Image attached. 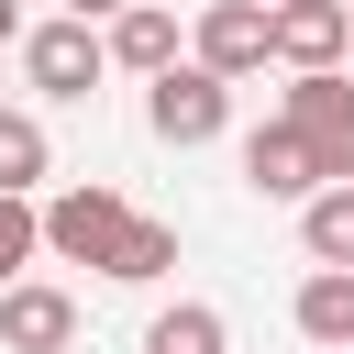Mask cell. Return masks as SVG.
Segmentation results:
<instances>
[{"label":"cell","mask_w":354,"mask_h":354,"mask_svg":"<svg viewBox=\"0 0 354 354\" xmlns=\"http://www.w3.org/2000/svg\"><path fill=\"white\" fill-rule=\"evenodd\" d=\"M277 122L310 144L321 188H354V77H343V66H310V77H288V111H277Z\"/></svg>","instance_id":"1"},{"label":"cell","mask_w":354,"mask_h":354,"mask_svg":"<svg viewBox=\"0 0 354 354\" xmlns=\"http://www.w3.org/2000/svg\"><path fill=\"white\" fill-rule=\"evenodd\" d=\"M122 232H133V199H122V188H100V177H77V188H55V199H44V254H66V266H100V277H111Z\"/></svg>","instance_id":"2"},{"label":"cell","mask_w":354,"mask_h":354,"mask_svg":"<svg viewBox=\"0 0 354 354\" xmlns=\"http://www.w3.org/2000/svg\"><path fill=\"white\" fill-rule=\"evenodd\" d=\"M144 122H155V144L188 155V144H210V133L232 122V77H210V66L188 55V66H166V77L144 88Z\"/></svg>","instance_id":"3"},{"label":"cell","mask_w":354,"mask_h":354,"mask_svg":"<svg viewBox=\"0 0 354 354\" xmlns=\"http://www.w3.org/2000/svg\"><path fill=\"white\" fill-rule=\"evenodd\" d=\"M22 66H33L44 100H88L100 66H111V33H88V22H33V33H22Z\"/></svg>","instance_id":"4"},{"label":"cell","mask_w":354,"mask_h":354,"mask_svg":"<svg viewBox=\"0 0 354 354\" xmlns=\"http://www.w3.org/2000/svg\"><path fill=\"white\" fill-rule=\"evenodd\" d=\"M188 44H199V66H210V77H254V66L277 55V11H266V0H210Z\"/></svg>","instance_id":"5"},{"label":"cell","mask_w":354,"mask_h":354,"mask_svg":"<svg viewBox=\"0 0 354 354\" xmlns=\"http://www.w3.org/2000/svg\"><path fill=\"white\" fill-rule=\"evenodd\" d=\"M66 343H77V299L66 288H44V277L0 288V354H66Z\"/></svg>","instance_id":"6"},{"label":"cell","mask_w":354,"mask_h":354,"mask_svg":"<svg viewBox=\"0 0 354 354\" xmlns=\"http://www.w3.org/2000/svg\"><path fill=\"white\" fill-rule=\"evenodd\" d=\"M243 188L254 199H321V166H310V144L288 133V122H266V133H243Z\"/></svg>","instance_id":"7"},{"label":"cell","mask_w":354,"mask_h":354,"mask_svg":"<svg viewBox=\"0 0 354 354\" xmlns=\"http://www.w3.org/2000/svg\"><path fill=\"white\" fill-rule=\"evenodd\" d=\"M343 44H354V11H343V0H277V66H288V77L332 66Z\"/></svg>","instance_id":"8"},{"label":"cell","mask_w":354,"mask_h":354,"mask_svg":"<svg viewBox=\"0 0 354 354\" xmlns=\"http://www.w3.org/2000/svg\"><path fill=\"white\" fill-rule=\"evenodd\" d=\"M111 66H133V77H166V66H177V11H155V0L111 11Z\"/></svg>","instance_id":"9"},{"label":"cell","mask_w":354,"mask_h":354,"mask_svg":"<svg viewBox=\"0 0 354 354\" xmlns=\"http://www.w3.org/2000/svg\"><path fill=\"white\" fill-rule=\"evenodd\" d=\"M310 343H332V354H354V266H321V277H299V310H288Z\"/></svg>","instance_id":"10"},{"label":"cell","mask_w":354,"mask_h":354,"mask_svg":"<svg viewBox=\"0 0 354 354\" xmlns=\"http://www.w3.org/2000/svg\"><path fill=\"white\" fill-rule=\"evenodd\" d=\"M144 354H232V321H221L210 299H177V310L144 321Z\"/></svg>","instance_id":"11"},{"label":"cell","mask_w":354,"mask_h":354,"mask_svg":"<svg viewBox=\"0 0 354 354\" xmlns=\"http://www.w3.org/2000/svg\"><path fill=\"white\" fill-rule=\"evenodd\" d=\"M44 166H55L44 122H33V111H0V188H11V199H33V188H44Z\"/></svg>","instance_id":"12"},{"label":"cell","mask_w":354,"mask_h":354,"mask_svg":"<svg viewBox=\"0 0 354 354\" xmlns=\"http://www.w3.org/2000/svg\"><path fill=\"white\" fill-rule=\"evenodd\" d=\"M299 243H310V266H354V188L299 199Z\"/></svg>","instance_id":"13"},{"label":"cell","mask_w":354,"mask_h":354,"mask_svg":"<svg viewBox=\"0 0 354 354\" xmlns=\"http://www.w3.org/2000/svg\"><path fill=\"white\" fill-rule=\"evenodd\" d=\"M166 266H177V221H144V210H133V232H122V254H111V277H122V288H155Z\"/></svg>","instance_id":"14"},{"label":"cell","mask_w":354,"mask_h":354,"mask_svg":"<svg viewBox=\"0 0 354 354\" xmlns=\"http://www.w3.org/2000/svg\"><path fill=\"white\" fill-rule=\"evenodd\" d=\"M33 254H44V210L0 188V288H22V266H33Z\"/></svg>","instance_id":"15"},{"label":"cell","mask_w":354,"mask_h":354,"mask_svg":"<svg viewBox=\"0 0 354 354\" xmlns=\"http://www.w3.org/2000/svg\"><path fill=\"white\" fill-rule=\"evenodd\" d=\"M111 11H133V0H66V22H111Z\"/></svg>","instance_id":"16"},{"label":"cell","mask_w":354,"mask_h":354,"mask_svg":"<svg viewBox=\"0 0 354 354\" xmlns=\"http://www.w3.org/2000/svg\"><path fill=\"white\" fill-rule=\"evenodd\" d=\"M11 33H22V11H11V0H0V44H11Z\"/></svg>","instance_id":"17"},{"label":"cell","mask_w":354,"mask_h":354,"mask_svg":"<svg viewBox=\"0 0 354 354\" xmlns=\"http://www.w3.org/2000/svg\"><path fill=\"white\" fill-rule=\"evenodd\" d=\"M343 11H354V0H343Z\"/></svg>","instance_id":"18"},{"label":"cell","mask_w":354,"mask_h":354,"mask_svg":"<svg viewBox=\"0 0 354 354\" xmlns=\"http://www.w3.org/2000/svg\"><path fill=\"white\" fill-rule=\"evenodd\" d=\"M266 11H277V0H266Z\"/></svg>","instance_id":"19"}]
</instances>
